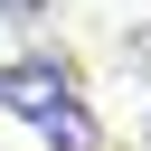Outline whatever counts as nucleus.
<instances>
[{
  "instance_id": "nucleus-1",
  "label": "nucleus",
  "mask_w": 151,
  "mask_h": 151,
  "mask_svg": "<svg viewBox=\"0 0 151 151\" xmlns=\"http://www.w3.org/2000/svg\"><path fill=\"white\" fill-rule=\"evenodd\" d=\"M0 104L28 113L57 151H94V113L76 104V76H66L57 57H19V66H0Z\"/></svg>"
},
{
  "instance_id": "nucleus-2",
  "label": "nucleus",
  "mask_w": 151,
  "mask_h": 151,
  "mask_svg": "<svg viewBox=\"0 0 151 151\" xmlns=\"http://www.w3.org/2000/svg\"><path fill=\"white\" fill-rule=\"evenodd\" d=\"M0 9H9V19H38V9H47V0H0Z\"/></svg>"
}]
</instances>
